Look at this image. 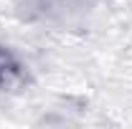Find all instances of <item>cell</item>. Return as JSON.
<instances>
[{"mask_svg": "<svg viewBox=\"0 0 132 129\" xmlns=\"http://www.w3.org/2000/svg\"><path fill=\"white\" fill-rule=\"evenodd\" d=\"M18 79V63L5 48H0V86H10Z\"/></svg>", "mask_w": 132, "mask_h": 129, "instance_id": "1", "label": "cell"}]
</instances>
